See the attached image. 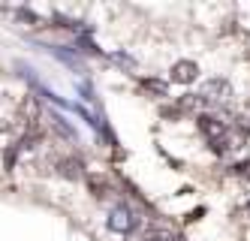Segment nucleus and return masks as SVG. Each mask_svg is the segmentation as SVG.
Here are the masks:
<instances>
[{"mask_svg": "<svg viewBox=\"0 0 250 241\" xmlns=\"http://www.w3.org/2000/svg\"><path fill=\"white\" fill-rule=\"evenodd\" d=\"M196 97H199V103H208V106L226 103V100L232 97V85H229L226 79H211V82L202 85V90H199Z\"/></svg>", "mask_w": 250, "mask_h": 241, "instance_id": "obj_1", "label": "nucleus"}, {"mask_svg": "<svg viewBox=\"0 0 250 241\" xmlns=\"http://www.w3.org/2000/svg\"><path fill=\"white\" fill-rule=\"evenodd\" d=\"M196 79H199V66H196L193 61H178V64L172 66V82L190 85V82H196Z\"/></svg>", "mask_w": 250, "mask_h": 241, "instance_id": "obj_2", "label": "nucleus"}, {"mask_svg": "<svg viewBox=\"0 0 250 241\" xmlns=\"http://www.w3.org/2000/svg\"><path fill=\"white\" fill-rule=\"evenodd\" d=\"M199 130L208 136L211 145H214V142H220V139L226 136V124L217 121V118H211V115H202V118H199Z\"/></svg>", "mask_w": 250, "mask_h": 241, "instance_id": "obj_3", "label": "nucleus"}, {"mask_svg": "<svg viewBox=\"0 0 250 241\" xmlns=\"http://www.w3.org/2000/svg\"><path fill=\"white\" fill-rule=\"evenodd\" d=\"M133 214H130V208H124V205H118V208H112V214H109V226L115 229V232H130L133 229Z\"/></svg>", "mask_w": 250, "mask_h": 241, "instance_id": "obj_4", "label": "nucleus"}, {"mask_svg": "<svg viewBox=\"0 0 250 241\" xmlns=\"http://www.w3.org/2000/svg\"><path fill=\"white\" fill-rule=\"evenodd\" d=\"M58 172L63 178H69V181H79V178H84V166H82L79 157H66V160L58 163Z\"/></svg>", "mask_w": 250, "mask_h": 241, "instance_id": "obj_5", "label": "nucleus"}, {"mask_svg": "<svg viewBox=\"0 0 250 241\" xmlns=\"http://www.w3.org/2000/svg\"><path fill=\"white\" fill-rule=\"evenodd\" d=\"M142 90H148L151 97H166L169 94V85L163 79H142Z\"/></svg>", "mask_w": 250, "mask_h": 241, "instance_id": "obj_6", "label": "nucleus"}, {"mask_svg": "<svg viewBox=\"0 0 250 241\" xmlns=\"http://www.w3.org/2000/svg\"><path fill=\"white\" fill-rule=\"evenodd\" d=\"M87 187H91V193H94L97 199H105V196H109V181L100 178V175H87Z\"/></svg>", "mask_w": 250, "mask_h": 241, "instance_id": "obj_7", "label": "nucleus"}, {"mask_svg": "<svg viewBox=\"0 0 250 241\" xmlns=\"http://www.w3.org/2000/svg\"><path fill=\"white\" fill-rule=\"evenodd\" d=\"M139 241H175V235L166 229H145L139 235Z\"/></svg>", "mask_w": 250, "mask_h": 241, "instance_id": "obj_8", "label": "nucleus"}, {"mask_svg": "<svg viewBox=\"0 0 250 241\" xmlns=\"http://www.w3.org/2000/svg\"><path fill=\"white\" fill-rule=\"evenodd\" d=\"M55 127L61 130V133H66L69 139H73V136H76V133H73V127H69V124H63V118H58V115H55Z\"/></svg>", "mask_w": 250, "mask_h": 241, "instance_id": "obj_9", "label": "nucleus"}, {"mask_svg": "<svg viewBox=\"0 0 250 241\" xmlns=\"http://www.w3.org/2000/svg\"><path fill=\"white\" fill-rule=\"evenodd\" d=\"M235 172H238L244 181H250V160H247V163H238V166H235Z\"/></svg>", "mask_w": 250, "mask_h": 241, "instance_id": "obj_10", "label": "nucleus"}, {"mask_svg": "<svg viewBox=\"0 0 250 241\" xmlns=\"http://www.w3.org/2000/svg\"><path fill=\"white\" fill-rule=\"evenodd\" d=\"M175 241H178V238H175Z\"/></svg>", "mask_w": 250, "mask_h": 241, "instance_id": "obj_11", "label": "nucleus"}]
</instances>
